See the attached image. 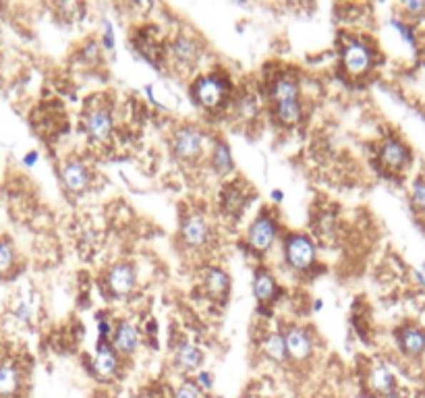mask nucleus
Segmentation results:
<instances>
[{"mask_svg":"<svg viewBox=\"0 0 425 398\" xmlns=\"http://www.w3.org/2000/svg\"><path fill=\"white\" fill-rule=\"evenodd\" d=\"M404 11L411 13V15H421L425 13V2H419V0H409L403 4Z\"/></svg>","mask_w":425,"mask_h":398,"instance_id":"473e14b6","label":"nucleus"},{"mask_svg":"<svg viewBox=\"0 0 425 398\" xmlns=\"http://www.w3.org/2000/svg\"><path fill=\"white\" fill-rule=\"evenodd\" d=\"M23 388V372L19 363L0 361V398H15Z\"/></svg>","mask_w":425,"mask_h":398,"instance_id":"9b49d317","label":"nucleus"},{"mask_svg":"<svg viewBox=\"0 0 425 398\" xmlns=\"http://www.w3.org/2000/svg\"><path fill=\"white\" fill-rule=\"evenodd\" d=\"M270 198L274 199V201H276V203H280V201H282V199H284V191H280V189H274V191H272V193H270Z\"/></svg>","mask_w":425,"mask_h":398,"instance_id":"f704fd0d","label":"nucleus"},{"mask_svg":"<svg viewBox=\"0 0 425 398\" xmlns=\"http://www.w3.org/2000/svg\"><path fill=\"white\" fill-rule=\"evenodd\" d=\"M399 347L409 357H419L425 353V332L415 326H406L399 332Z\"/></svg>","mask_w":425,"mask_h":398,"instance_id":"f3484780","label":"nucleus"},{"mask_svg":"<svg viewBox=\"0 0 425 398\" xmlns=\"http://www.w3.org/2000/svg\"><path fill=\"white\" fill-rule=\"evenodd\" d=\"M174 361H176V367L183 369V372H199V367L204 365V351L193 345V342H181L176 347V353H174Z\"/></svg>","mask_w":425,"mask_h":398,"instance_id":"dca6fc26","label":"nucleus"},{"mask_svg":"<svg viewBox=\"0 0 425 398\" xmlns=\"http://www.w3.org/2000/svg\"><path fill=\"white\" fill-rule=\"evenodd\" d=\"M245 203H247V198H245V193L236 185H231V187L224 189V193H222V208H224L226 214L239 216L243 212Z\"/></svg>","mask_w":425,"mask_h":398,"instance_id":"393cba45","label":"nucleus"},{"mask_svg":"<svg viewBox=\"0 0 425 398\" xmlns=\"http://www.w3.org/2000/svg\"><path fill=\"white\" fill-rule=\"evenodd\" d=\"M261 349H264V353L268 354L272 361H276V363H282V361H286V359H289L286 342H284V334H280V332H272V334H268V336H266V340H264V345H261Z\"/></svg>","mask_w":425,"mask_h":398,"instance_id":"5701e85b","label":"nucleus"},{"mask_svg":"<svg viewBox=\"0 0 425 398\" xmlns=\"http://www.w3.org/2000/svg\"><path fill=\"white\" fill-rule=\"evenodd\" d=\"M102 29H104V34H102V46L110 52V50H114V46H116V40H114V25H112V21L104 19V21H102Z\"/></svg>","mask_w":425,"mask_h":398,"instance_id":"2f4dec72","label":"nucleus"},{"mask_svg":"<svg viewBox=\"0 0 425 398\" xmlns=\"http://www.w3.org/2000/svg\"><path fill=\"white\" fill-rule=\"evenodd\" d=\"M84 129L91 141H96V143L106 141L110 133H112V114H110V111L98 106V108L87 112L84 118Z\"/></svg>","mask_w":425,"mask_h":398,"instance_id":"6e6552de","label":"nucleus"},{"mask_svg":"<svg viewBox=\"0 0 425 398\" xmlns=\"http://www.w3.org/2000/svg\"><path fill=\"white\" fill-rule=\"evenodd\" d=\"M316 228H318V233L321 237H332L334 233H336V218L332 216V214H328V212H324L321 216L316 222Z\"/></svg>","mask_w":425,"mask_h":398,"instance_id":"bb28decb","label":"nucleus"},{"mask_svg":"<svg viewBox=\"0 0 425 398\" xmlns=\"http://www.w3.org/2000/svg\"><path fill=\"white\" fill-rule=\"evenodd\" d=\"M172 398H201V390L197 388L195 382H183L174 388Z\"/></svg>","mask_w":425,"mask_h":398,"instance_id":"cd10ccee","label":"nucleus"},{"mask_svg":"<svg viewBox=\"0 0 425 398\" xmlns=\"http://www.w3.org/2000/svg\"><path fill=\"white\" fill-rule=\"evenodd\" d=\"M380 158H382L384 166H388V168H392V170H401L403 166H406L411 154H409V148L404 146L403 141L390 137V139H386L382 143Z\"/></svg>","mask_w":425,"mask_h":398,"instance_id":"2eb2a0df","label":"nucleus"},{"mask_svg":"<svg viewBox=\"0 0 425 398\" xmlns=\"http://www.w3.org/2000/svg\"><path fill=\"white\" fill-rule=\"evenodd\" d=\"M110 342L116 353L133 354L139 347V334L135 330V326H131L129 322H119L112 330Z\"/></svg>","mask_w":425,"mask_h":398,"instance_id":"4468645a","label":"nucleus"},{"mask_svg":"<svg viewBox=\"0 0 425 398\" xmlns=\"http://www.w3.org/2000/svg\"><path fill=\"white\" fill-rule=\"evenodd\" d=\"M342 65L351 75H363L374 65V52L363 42H349L342 50Z\"/></svg>","mask_w":425,"mask_h":398,"instance_id":"423d86ee","label":"nucleus"},{"mask_svg":"<svg viewBox=\"0 0 425 398\" xmlns=\"http://www.w3.org/2000/svg\"><path fill=\"white\" fill-rule=\"evenodd\" d=\"M367 386L378 394V397H388L392 394L394 390H399V384H396V377L390 372L388 365L384 363H376L369 374H367Z\"/></svg>","mask_w":425,"mask_h":398,"instance_id":"ddd939ff","label":"nucleus"},{"mask_svg":"<svg viewBox=\"0 0 425 398\" xmlns=\"http://www.w3.org/2000/svg\"><path fill=\"white\" fill-rule=\"evenodd\" d=\"M276 118L282 125H297L303 118V106L301 100H284L276 102Z\"/></svg>","mask_w":425,"mask_h":398,"instance_id":"b1692460","label":"nucleus"},{"mask_svg":"<svg viewBox=\"0 0 425 398\" xmlns=\"http://www.w3.org/2000/svg\"><path fill=\"white\" fill-rule=\"evenodd\" d=\"M181 239L187 247L193 249H199L208 243L210 239V228H208V222L204 220L199 214H189L185 216L181 222Z\"/></svg>","mask_w":425,"mask_h":398,"instance_id":"1a4fd4ad","label":"nucleus"},{"mask_svg":"<svg viewBox=\"0 0 425 398\" xmlns=\"http://www.w3.org/2000/svg\"><path fill=\"white\" fill-rule=\"evenodd\" d=\"M278 237V222L272 214L261 212L251 226L247 228V245L254 249L255 253H266L270 247L276 243Z\"/></svg>","mask_w":425,"mask_h":398,"instance_id":"7ed1b4c3","label":"nucleus"},{"mask_svg":"<svg viewBox=\"0 0 425 398\" xmlns=\"http://www.w3.org/2000/svg\"><path fill=\"white\" fill-rule=\"evenodd\" d=\"M38 152H29V154H25V158H23V164L25 166H36V162H38Z\"/></svg>","mask_w":425,"mask_h":398,"instance_id":"72a5a7b5","label":"nucleus"},{"mask_svg":"<svg viewBox=\"0 0 425 398\" xmlns=\"http://www.w3.org/2000/svg\"><path fill=\"white\" fill-rule=\"evenodd\" d=\"M318 249L309 235L305 233H291L284 239V260L293 270H309L316 262Z\"/></svg>","mask_w":425,"mask_h":398,"instance_id":"f257e3e1","label":"nucleus"},{"mask_svg":"<svg viewBox=\"0 0 425 398\" xmlns=\"http://www.w3.org/2000/svg\"><path fill=\"white\" fill-rule=\"evenodd\" d=\"M96 322H98V340H110L112 338V324L106 317V313H98L96 315Z\"/></svg>","mask_w":425,"mask_h":398,"instance_id":"c756f323","label":"nucleus"},{"mask_svg":"<svg viewBox=\"0 0 425 398\" xmlns=\"http://www.w3.org/2000/svg\"><path fill=\"white\" fill-rule=\"evenodd\" d=\"M137 285V272L131 264H116L106 274V287L114 297H127Z\"/></svg>","mask_w":425,"mask_h":398,"instance_id":"0eeeda50","label":"nucleus"},{"mask_svg":"<svg viewBox=\"0 0 425 398\" xmlns=\"http://www.w3.org/2000/svg\"><path fill=\"white\" fill-rule=\"evenodd\" d=\"M411 199H413V205H415L417 210H425V178H417V180L413 183Z\"/></svg>","mask_w":425,"mask_h":398,"instance_id":"c85d7f7f","label":"nucleus"},{"mask_svg":"<svg viewBox=\"0 0 425 398\" xmlns=\"http://www.w3.org/2000/svg\"><path fill=\"white\" fill-rule=\"evenodd\" d=\"M61 178H63V185L73 191V193H81L87 189L91 175H89V168L85 166L84 162L79 160H69L64 162L63 168H61Z\"/></svg>","mask_w":425,"mask_h":398,"instance_id":"f8f14e48","label":"nucleus"},{"mask_svg":"<svg viewBox=\"0 0 425 398\" xmlns=\"http://www.w3.org/2000/svg\"><path fill=\"white\" fill-rule=\"evenodd\" d=\"M212 168L220 175H229L233 173L234 168V160H233V152H231V146L224 141V139H216L212 146Z\"/></svg>","mask_w":425,"mask_h":398,"instance_id":"412c9836","label":"nucleus"},{"mask_svg":"<svg viewBox=\"0 0 425 398\" xmlns=\"http://www.w3.org/2000/svg\"><path fill=\"white\" fill-rule=\"evenodd\" d=\"M172 150L181 160H193L204 152V133L197 127H181L172 137Z\"/></svg>","mask_w":425,"mask_h":398,"instance_id":"39448f33","label":"nucleus"},{"mask_svg":"<svg viewBox=\"0 0 425 398\" xmlns=\"http://www.w3.org/2000/svg\"><path fill=\"white\" fill-rule=\"evenodd\" d=\"M204 285H206L208 292H210L212 297L222 299V297H226V292L231 290V278H229V274H226L224 270L210 265V267L204 272Z\"/></svg>","mask_w":425,"mask_h":398,"instance_id":"aec40b11","label":"nucleus"},{"mask_svg":"<svg viewBox=\"0 0 425 398\" xmlns=\"http://www.w3.org/2000/svg\"><path fill=\"white\" fill-rule=\"evenodd\" d=\"M229 91V81L220 75H204L193 83V98L197 104H201L204 108H218Z\"/></svg>","mask_w":425,"mask_h":398,"instance_id":"f03ea898","label":"nucleus"},{"mask_svg":"<svg viewBox=\"0 0 425 398\" xmlns=\"http://www.w3.org/2000/svg\"><path fill=\"white\" fill-rule=\"evenodd\" d=\"M87 372L94 377L110 379L119 372V353L114 351L110 340H98L96 342V354L91 363L87 365Z\"/></svg>","mask_w":425,"mask_h":398,"instance_id":"20e7f679","label":"nucleus"},{"mask_svg":"<svg viewBox=\"0 0 425 398\" xmlns=\"http://www.w3.org/2000/svg\"><path fill=\"white\" fill-rule=\"evenodd\" d=\"M170 52L183 65H193L199 58V54H201L197 40L191 38V36H176L172 46H170Z\"/></svg>","mask_w":425,"mask_h":398,"instance_id":"a211bd4d","label":"nucleus"},{"mask_svg":"<svg viewBox=\"0 0 425 398\" xmlns=\"http://www.w3.org/2000/svg\"><path fill=\"white\" fill-rule=\"evenodd\" d=\"M254 295L259 303H270L278 295L276 278L268 270H257L254 278Z\"/></svg>","mask_w":425,"mask_h":398,"instance_id":"6ab92c4d","label":"nucleus"},{"mask_svg":"<svg viewBox=\"0 0 425 398\" xmlns=\"http://www.w3.org/2000/svg\"><path fill=\"white\" fill-rule=\"evenodd\" d=\"M284 342H286V351L289 357L295 361H305L314 353V342H311V334L305 328L291 326L284 332Z\"/></svg>","mask_w":425,"mask_h":398,"instance_id":"9d476101","label":"nucleus"},{"mask_svg":"<svg viewBox=\"0 0 425 398\" xmlns=\"http://www.w3.org/2000/svg\"><path fill=\"white\" fill-rule=\"evenodd\" d=\"M424 272H425V264H424Z\"/></svg>","mask_w":425,"mask_h":398,"instance_id":"e433bc0d","label":"nucleus"},{"mask_svg":"<svg viewBox=\"0 0 425 398\" xmlns=\"http://www.w3.org/2000/svg\"><path fill=\"white\" fill-rule=\"evenodd\" d=\"M324 310V301L321 299H316V303H314V311H321Z\"/></svg>","mask_w":425,"mask_h":398,"instance_id":"c9c22d12","label":"nucleus"},{"mask_svg":"<svg viewBox=\"0 0 425 398\" xmlns=\"http://www.w3.org/2000/svg\"><path fill=\"white\" fill-rule=\"evenodd\" d=\"M274 100L276 102H284V100H299V93H301V86H299V79H295L293 75H282L274 81Z\"/></svg>","mask_w":425,"mask_h":398,"instance_id":"4be33fe9","label":"nucleus"},{"mask_svg":"<svg viewBox=\"0 0 425 398\" xmlns=\"http://www.w3.org/2000/svg\"><path fill=\"white\" fill-rule=\"evenodd\" d=\"M15 262V249L9 241H0V274L9 272Z\"/></svg>","mask_w":425,"mask_h":398,"instance_id":"a878e982","label":"nucleus"},{"mask_svg":"<svg viewBox=\"0 0 425 398\" xmlns=\"http://www.w3.org/2000/svg\"><path fill=\"white\" fill-rule=\"evenodd\" d=\"M195 384L201 392H210V390H214V374L208 369H199L195 374Z\"/></svg>","mask_w":425,"mask_h":398,"instance_id":"7c9ffc66","label":"nucleus"}]
</instances>
